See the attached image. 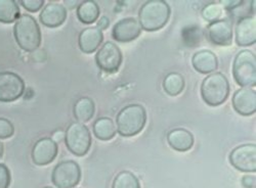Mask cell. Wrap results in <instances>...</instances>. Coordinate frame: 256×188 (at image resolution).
I'll return each instance as SVG.
<instances>
[{"label":"cell","mask_w":256,"mask_h":188,"mask_svg":"<svg viewBox=\"0 0 256 188\" xmlns=\"http://www.w3.org/2000/svg\"><path fill=\"white\" fill-rule=\"evenodd\" d=\"M92 130L96 137L102 141L111 140L117 133V129L113 120L106 117L98 118L94 123Z\"/></svg>","instance_id":"cell-21"},{"label":"cell","mask_w":256,"mask_h":188,"mask_svg":"<svg viewBox=\"0 0 256 188\" xmlns=\"http://www.w3.org/2000/svg\"><path fill=\"white\" fill-rule=\"evenodd\" d=\"M58 153V143L52 138L44 137L36 141L34 144L31 157L32 161L37 166H46L54 161Z\"/></svg>","instance_id":"cell-11"},{"label":"cell","mask_w":256,"mask_h":188,"mask_svg":"<svg viewBox=\"0 0 256 188\" xmlns=\"http://www.w3.org/2000/svg\"><path fill=\"white\" fill-rule=\"evenodd\" d=\"M54 142H60L62 140L65 139V132H62V130H58V131H56L54 134H52V138Z\"/></svg>","instance_id":"cell-33"},{"label":"cell","mask_w":256,"mask_h":188,"mask_svg":"<svg viewBox=\"0 0 256 188\" xmlns=\"http://www.w3.org/2000/svg\"><path fill=\"white\" fill-rule=\"evenodd\" d=\"M96 112L94 102L90 97H81L79 98L73 108V114L75 119L79 123H85L90 121Z\"/></svg>","instance_id":"cell-20"},{"label":"cell","mask_w":256,"mask_h":188,"mask_svg":"<svg viewBox=\"0 0 256 188\" xmlns=\"http://www.w3.org/2000/svg\"><path fill=\"white\" fill-rule=\"evenodd\" d=\"M207 37L210 42L220 46H228L232 41V27L228 19H218L207 26Z\"/></svg>","instance_id":"cell-13"},{"label":"cell","mask_w":256,"mask_h":188,"mask_svg":"<svg viewBox=\"0 0 256 188\" xmlns=\"http://www.w3.org/2000/svg\"><path fill=\"white\" fill-rule=\"evenodd\" d=\"M81 179L80 166L74 161L58 163L52 170V181L58 188H74Z\"/></svg>","instance_id":"cell-7"},{"label":"cell","mask_w":256,"mask_h":188,"mask_svg":"<svg viewBox=\"0 0 256 188\" xmlns=\"http://www.w3.org/2000/svg\"><path fill=\"white\" fill-rule=\"evenodd\" d=\"M232 76L241 87H252L256 84L255 54L247 49L241 50L232 62Z\"/></svg>","instance_id":"cell-5"},{"label":"cell","mask_w":256,"mask_h":188,"mask_svg":"<svg viewBox=\"0 0 256 188\" xmlns=\"http://www.w3.org/2000/svg\"><path fill=\"white\" fill-rule=\"evenodd\" d=\"M236 42L239 46H250L256 42V20L254 16H243L236 25Z\"/></svg>","instance_id":"cell-16"},{"label":"cell","mask_w":256,"mask_h":188,"mask_svg":"<svg viewBox=\"0 0 256 188\" xmlns=\"http://www.w3.org/2000/svg\"><path fill=\"white\" fill-rule=\"evenodd\" d=\"M20 4L27 10L31 12H36L44 7V0H22Z\"/></svg>","instance_id":"cell-29"},{"label":"cell","mask_w":256,"mask_h":188,"mask_svg":"<svg viewBox=\"0 0 256 188\" xmlns=\"http://www.w3.org/2000/svg\"><path fill=\"white\" fill-rule=\"evenodd\" d=\"M25 82L12 72H0V101L12 102L24 94Z\"/></svg>","instance_id":"cell-9"},{"label":"cell","mask_w":256,"mask_h":188,"mask_svg":"<svg viewBox=\"0 0 256 188\" xmlns=\"http://www.w3.org/2000/svg\"><path fill=\"white\" fill-rule=\"evenodd\" d=\"M232 108L241 116H251L256 112V93L253 89L242 87L234 93Z\"/></svg>","instance_id":"cell-14"},{"label":"cell","mask_w":256,"mask_h":188,"mask_svg":"<svg viewBox=\"0 0 256 188\" xmlns=\"http://www.w3.org/2000/svg\"><path fill=\"white\" fill-rule=\"evenodd\" d=\"M242 185L245 188H255V176L244 175L242 178Z\"/></svg>","instance_id":"cell-30"},{"label":"cell","mask_w":256,"mask_h":188,"mask_svg":"<svg viewBox=\"0 0 256 188\" xmlns=\"http://www.w3.org/2000/svg\"><path fill=\"white\" fill-rule=\"evenodd\" d=\"M65 143L67 149L76 157L86 155L92 146V134L83 123L74 122L69 125L65 132Z\"/></svg>","instance_id":"cell-6"},{"label":"cell","mask_w":256,"mask_h":188,"mask_svg":"<svg viewBox=\"0 0 256 188\" xmlns=\"http://www.w3.org/2000/svg\"><path fill=\"white\" fill-rule=\"evenodd\" d=\"M10 172L8 167L0 164V188H8L10 185Z\"/></svg>","instance_id":"cell-28"},{"label":"cell","mask_w":256,"mask_h":188,"mask_svg":"<svg viewBox=\"0 0 256 188\" xmlns=\"http://www.w3.org/2000/svg\"><path fill=\"white\" fill-rule=\"evenodd\" d=\"M104 40L102 31L96 27H90L80 32L78 38L79 48L84 53H92L98 50Z\"/></svg>","instance_id":"cell-17"},{"label":"cell","mask_w":256,"mask_h":188,"mask_svg":"<svg viewBox=\"0 0 256 188\" xmlns=\"http://www.w3.org/2000/svg\"><path fill=\"white\" fill-rule=\"evenodd\" d=\"M109 25H110L109 18L104 15V16H102V17L98 20V24H96L98 27H96V28H98L100 31H104V30H106V29H108Z\"/></svg>","instance_id":"cell-31"},{"label":"cell","mask_w":256,"mask_h":188,"mask_svg":"<svg viewBox=\"0 0 256 188\" xmlns=\"http://www.w3.org/2000/svg\"><path fill=\"white\" fill-rule=\"evenodd\" d=\"M220 4L222 5L224 8H226L228 10H232V8L241 5L242 1H237V0H234V1H226H226H222Z\"/></svg>","instance_id":"cell-32"},{"label":"cell","mask_w":256,"mask_h":188,"mask_svg":"<svg viewBox=\"0 0 256 188\" xmlns=\"http://www.w3.org/2000/svg\"><path fill=\"white\" fill-rule=\"evenodd\" d=\"M112 188H140V183L132 172L121 171L114 178Z\"/></svg>","instance_id":"cell-25"},{"label":"cell","mask_w":256,"mask_h":188,"mask_svg":"<svg viewBox=\"0 0 256 188\" xmlns=\"http://www.w3.org/2000/svg\"><path fill=\"white\" fill-rule=\"evenodd\" d=\"M167 142L170 148L176 152H188L194 145V136L188 130L176 128L167 134Z\"/></svg>","instance_id":"cell-18"},{"label":"cell","mask_w":256,"mask_h":188,"mask_svg":"<svg viewBox=\"0 0 256 188\" xmlns=\"http://www.w3.org/2000/svg\"><path fill=\"white\" fill-rule=\"evenodd\" d=\"M100 7L96 1H83L77 6V17L81 23L90 25L96 22L100 16Z\"/></svg>","instance_id":"cell-22"},{"label":"cell","mask_w":256,"mask_h":188,"mask_svg":"<svg viewBox=\"0 0 256 188\" xmlns=\"http://www.w3.org/2000/svg\"><path fill=\"white\" fill-rule=\"evenodd\" d=\"M184 88V79L180 74L170 73L164 78L163 89L167 94L172 96H176L182 92Z\"/></svg>","instance_id":"cell-24"},{"label":"cell","mask_w":256,"mask_h":188,"mask_svg":"<svg viewBox=\"0 0 256 188\" xmlns=\"http://www.w3.org/2000/svg\"><path fill=\"white\" fill-rule=\"evenodd\" d=\"M230 86L228 78L222 73L208 75L201 84V96L210 107L222 104L228 97Z\"/></svg>","instance_id":"cell-4"},{"label":"cell","mask_w":256,"mask_h":188,"mask_svg":"<svg viewBox=\"0 0 256 188\" xmlns=\"http://www.w3.org/2000/svg\"><path fill=\"white\" fill-rule=\"evenodd\" d=\"M122 60L123 55L120 48L111 41L104 42L96 54L98 67L106 73L116 72L120 68Z\"/></svg>","instance_id":"cell-10"},{"label":"cell","mask_w":256,"mask_h":188,"mask_svg":"<svg viewBox=\"0 0 256 188\" xmlns=\"http://www.w3.org/2000/svg\"><path fill=\"white\" fill-rule=\"evenodd\" d=\"M170 13L172 9L164 0H150L140 6L138 10V23L144 31H158L167 24Z\"/></svg>","instance_id":"cell-1"},{"label":"cell","mask_w":256,"mask_h":188,"mask_svg":"<svg viewBox=\"0 0 256 188\" xmlns=\"http://www.w3.org/2000/svg\"><path fill=\"white\" fill-rule=\"evenodd\" d=\"M192 65L201 74H211L218 68V59L212 51L202 49L192 57Z\"/></svg>","instance_id":"cell-19"},{"label":"cell","mask_w":256,"mask_h":188,"mask_svg":"<svg viewBox=\"0 0 256 188\" xmlns=\"http://www.w3.org/2000/svg\"><path fill=\"white\" fill-rule=\"evenodd\" d=\"M14 127L10 121L0 118V139H6L14 135Z\"/></svg>","instance_id":"cell-27"},{"label":"cell","mask_w":256,"mask_h":188,"mask_svg":"<svg viewBox=\"0 0 256 188\" xmlns=\"http://www.w3.org/2000/svg\"><path fill=\"white\" fill-rule=\"evenodd\" d=\"M20 17V8L14 0H0V22L10 24Z\"/></svg>","instance_id":"cell-23"},{"label":"cell","mask_w":256,"mask_h":188,"mask_svg":"<svg viewBox=\"0 0 256 188\" xmlns=\"http://www.w3.org/2000/svg\"><path fill=\"white\" fill-rule=\"evenodd\" d=\"M44 188H52V187H44Z\"/></svg>","instance_id":"cell-35"},{"label":"cell","mask_w":256,"mask_h":188,"mask_svg":"<svg viewBox=\"0 0 256 188\" xmlns=\"http://www.w3.org/2000/svg\"><path fill=\"white\" fill-rule=\"evenodd\" d=\"M4 156V143L0 141V159L2 158Z\"/></svg>","instance_id":"cell-34"},{"label":"cell","mask_w":256,"mask_h":188,"mask_svg":"<svg viewBox=\"0 0 256 188\" xmlns=\"http://www.w3.org/2000/svg\"><path fill=\"white\" fill-rule=\"evenodd\" d=\"M234 169L244 173L256 172V145L255 143L242 144L234 148L228 157Z\"/></svg>","instance_id":"cell-8"},{"label":"cell","mask_w":256,"mask_h":188,"mask_svg":"<svg viewBox=\"0 0 256 188\" xmlns=\"http://www.w3.org/2000/svg\"><path fill=\"white\" fill-rule=\"evenodd\" d=\"M224 12V7L220 4V2H213L207 4L203 9H202V15L204 19H206L207 22H216L220 18Z\"/></svg>","instance_id":"cell-26"},{"label":"cell","mask_w":256,"mask_h":188,"mask_svg":"<svg viewBox=\"0 0 256 188\" xmlns=\"http://www.w3.org/2000/svg\"><path fill=\"white\" fill-rule=\"evenodd\" d=\"M14 36L18 45L27 52H33L39 48L42 41L40 28L30 14L18 17L14 27Z\"/></svg>","instance_id":"cell-3"},{"label":"cell","mask_w":256,"mask_h":188,"mask_svg":"<svg viewBox=\"0 0 256 188\" xmlns=\"http://www.w3.org/2000/svg\"><path fill=\"white\" fill-rule=\"evenodd\" d=\"M146 123V109L138 103L124 107L116 117L118 133L123 137H132L144 129Z\"/></svg>","instance_id":"cell-2"},{"label":"cell","mask_w":256,"mask_h":188,"mask_svg":"<svg viewBox=\"0 0 256 188\" xmlns=\"http://www.w3.org/2000/svg\"><path fill=\"white\" fill-rule=\"evenodd\" d=\"M142 34V28L138 20L134 17H124L115 24L112 30V37L121 43L132 42Z\"/></svg>","instance_id":"cell-12"},{"label":"cell","mask_w":256,"mask_h":188,"mask_svg":"<svg viewBox=\"0 0 256 188\" xmlns=\"http://www.w3.org/2000/svg\"><path fill=\"white\" fill-rule=\"evenodd\" d=\"M67 18V8L58 2H50L41 9L39 19L41 24L48 28L62 26Z\"/></svg>","instance_id":"cell-15"}]
</instances>
